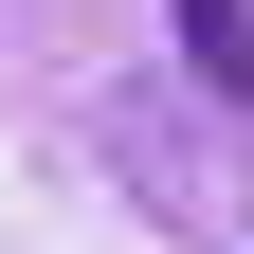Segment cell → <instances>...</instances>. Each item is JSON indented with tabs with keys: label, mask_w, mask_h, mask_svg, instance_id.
<instances>
[{
	"label": "cell",
	"mask_w": 254,
	"mask_h": 254,
	"mask_svg": "<svg viewBox=\"0 0 254 254\" xmlns=\"http://www.w3.org/2000/svg\"><path fill=\"white\" fill-rule=\"evenodd\" d=\"M164 37H182V73H200L218 109H254V18L236 0H164Z\"/></svg>",
	"instance_id": "6da1fadb"
}]
</instances>
